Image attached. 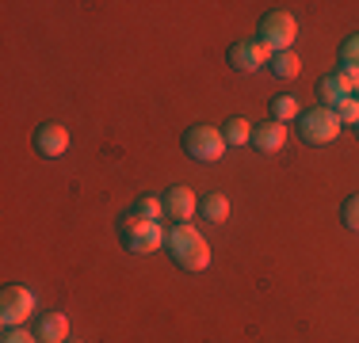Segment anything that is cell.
Segmentation results:
<instances>
[{"label":"cell","instance_id":"obj_1","mask_svg":"<svg viewBox=\"0 0 359 343\" xmlns=\"http://www.w3.org/2000/svg\"><path fill=\"white\" fill-rule=\"evenodd\" d=\"M165 244H168V255L176 260V267H184V271H207L210 267L207 237H203L195 225H176Z\"/></svg>","mask_w":359,"mask_h":343},{"label":"cell","instance_id":"obj_2","mask_svg":"<svg viewBox=\"0 0 359 343\" xmlns=\"http://www.w3.org/2000/svg\"><path fill=\"white\" fill-rule=\"evenodd\" d=\"M118 229H123V244H126V252H134V255H149V252H157V248L168 240V237H165V229H161L157 221H145L138 210L123 214Z\"/></svg>","mask_w":359,"mask_h":343},{"label":"cell","instance_id":"obj_3","mask_svg":"<svg viewBox=\"0 0 359 343\" xmlns=\"http://www.w3.org/2000/svg\"><path fill=\"white\" fill-rule=\"evenodd\" d=\"M226 137H222L218 126H191V130L184 134V153L191 160H199V164H215V160L226 157Z\"/></svg>","mask_w":359,"mask_h":343},{"label":"cell","instance_id":"obj_4","mask_svg":"<svg viewBox=\"0 0 359 343\" xmlns=\"http://www.w3.org/2000/svg\"><path fill=\"white\" fill-rule=\"evenodd\" d=\"M298 134H302V141L310 145H329L340 137V118L332 107H313L306 111V115H298Z\"/></svg>","mask_w":359,"mask_h":343},{"label":"cell","instance_id":"obj_5","mask_svg":"<svg viewBox=\"0 0 359 343\" xmlns=\"http://www.w3.org/2000/svg\"><path fill=\"white\" fill-rule=\"evenodd\" d=\"M298 38V20L290 12H268L260 20V42L271 50V54H283V50L294 46Z\"/></svg>","mask_w":359,"mask_h":343},{"label":"cell","instance_id":"obj_6","mask_svg":"<svg viewBox=\"0 0 359 343\" xmlns=\"http://www.w3.org/2000/svg\"><path fill=\"white\" fill-rule=\"evenodd\" d=\"M31 313H35V294L27 286H8L0 294V321H4V328H23Z\"/></svg>","mask_w":359,"mask_h":343},{"label":"cell","instance_id":"obj_7","mask_svg":"<svg viewBox=\"0 0 359 343\" xmlns=\"http://www.w3.org/2000/svg\"><path fill=\"white\" fill-rule=\"evenodd\" d=\"M161 202H165V218H172L176 225H187L199 214V199H195L191 187H168Z\"/></svg>","mask_w":359,"mask_h":343},{"label":"cell","instance_id":"obj_8","mask_svg":"<svg viewBox=\"0 0 359 343\" xmlns=\"http://www.w3.org/2000/svg\"><path fill=\"white\" fill-rule=\"evenodd\" d=\"M268 57H276L268 46H264L260 38L256 42H237V46H229V65L241 69V73H256V69H264Z\"/></svg>","mask_w":359,"mask_h":343},{"label":"cell","instance_id":"obj_9","mask_svg":"<svg viewBox=\"0 0 359 343\" xmlns=\"http://www.w3.org/2000/svg\"><path fill=\"white\" fill-rule=\"evenodd\" d=\"M35 149L42 153L46 160H57L65 149H69V130L62 122H46L35 130Z\"/></svg>","mask_w":359,"mask_h":343},{"label":"cell","instance_id":"obj_10","mask_svg":"<svg viewBox=\"0 0 359 343\" xmlns=\"http://www.w3.org/2000/svg\"><path fill=\"white\" fill-rule=\"evenodd\" d=\"M318 96L325 99L321 107H332V111H337L344 99H352V96H355V84L348 80L344 73H337V76H325V80L318 84Z\"/></svg>","mask_w":359,"mask_h":343},{"label":"cell","instance_id":"obj_11","mask_svg":"<svg viewBox=\"0 0 359 343\" xmlns=\"http://www.w3.org/2000/svg\"><path fill=\"white\" fill-rule=\"evenodd\" d=\"M287 126L283 122H276V118H271V122H260V126H252V145L260 153H279L287 145Z\"/></svg>","mask_w":359,"mask_h":343},{"label":"cell","instance_id":"obj_12","mask_svg":"<svg viewBox=\"0 0 359 343\" xmlns=\"http://www.w3.org/2000/svg\"><path fill=\"white\" fill-rule=\"evenodd\" d=\"M35 336L42 343H65V340H69V321H65V313H46L39 321Z\"/></svg>","mask_w":359,"mask_h":343},{"label":"cell","instance_id":"obj_13","mask_svg":"<svg viewBox=\"0 0 359 343\" xmlns=\"http://www.w3.org/2000/svg\"><path fill=\"white\" fill-rule=\"evenodd\" d=\"M340 65H344V76L359 88V34H352V38L340 46Z\"/></svg>","mask_w":359,"mask_h":343},{"label":"cell","instance_id":"obj_14","mask_svg":"<svg viewBox=\"0 0 359 343\" xmlns=\"http://www.w3.org/2000/svg\"><path fill=\"white\" fill-rule=\"evenodd\" d=\"M271 73H276L279 80H290V76L302 73V57H298L294 50H283V54L271 57Z\"/></svg>","mask_w":359,"mask_h":343},{"label":"cell","instance_id":"obj_15","mask_svg":"<svg viewBox=\"0 0 359 343\" xmlns=\"http://www.w3.org/2000/svg\"><path fill=\"white\" fill-rule=\"evenodd\" d=\"M222 137H226V145H249L252 141V126L245 122V118H229V122L222 126Z\"/></svg>","mask_w":359,"mask_h":343},{"label":"cell","instance_id":"obj_16","mask_svg":"<svg viewBox=\"0 0 359 343\" xmlns=\"http://www.w3.org/2000/svg\"><path fill=\"white\" fill-rule=\"evenodd\" d=\"M199 210L207 221H226L229 218V199L226 195H207V199L199 202Z\"/></svg>","mask_w":359,"mask_h":343},{"label":"cell","instance_id":"obj_17","mask_svg":"<svg viewBox=\"0 0 359 343\" xmlns=\"http://www.w3.org/2000/svg\"><path fill=\"white\" fill-rule=\"evenodd\" d=\"M271 111H276V122H283V126H287L290 118H298V99H294V96H279Z\"/></svg>","mask_w":359,"mask_h":343},{"label":"cell","instance_id":"obj_18","mask_svg":"<svg viewBox=\"0 0 359 343\" xmlns=\"http://www.w3.org/2000/svg\"><path fill=\"white\" fill-rule=\"evenodd\" d=\"M337 118H340V126H359V96L340 103V107H337Z\"/></svg>","mask_w":359,"mask_h":343},{"label":"cell","instance_id":"obj_19","mask_svg":"<svg viewBox=\"0 0 359 343\" xmlns=\"http://www.w3.org/2000/svg\"><path fill=\"white\" fill-rule=\"evenodd\" d=\"M134 210H138L145 221H161V218H165V202H161V199H138Z\"/></svg>","mask_w":359,"mask_h":343},{"label":"cell","instance_id":"obj_20","mask_svg":"<svg viewBox=\"0 0 359 343\" xmlns=\"http://www.w3.org/2000/svg\"><path fill=\"white\" fill-rule=\"evenodd\" d=\"M340 218H344V225H348V229H355V233H359V195H352V199L344 202Z\"/></svg>","mask_w":359,"mask_h":343},{"label":"cell","instance_id":"obj_21","mask_svg":"<svg viewBox=\"0 0 359 343\" xmlns=\"http://www.w3.org/2000/svg\"><path fill=\"white\" fill-rule=\"evenodd\" d=\"M0 343H42L35 332H27V328H4V340Z\"/></svg>","mask_w":359,"mask_h":343},{"label":"cell","instance_id":"obj_22","mask_svg":"<svg viewBox=\"0 0 359 343\" xmlns=\"http://www.w3.org/2000/svg\"><path fill=\"white\" fill-rule=\"evenodd\" d=\"M355 130H359V126H355Z\"/></svg>","mask_w":359,"mask_h":343},{"label":"cell","instance_id":"obj_23","mask_svg":"<svg viewBox=\"0 0 359 343\" xmlns=\"http://www.w3.org/2000/svg\"><path fill=\"white\" fill-rule=\"evenodd\" d=\"M355 92H359V88H355Z\"/></svg>","mask_w":359,"mask_h":343}]
</instances>
